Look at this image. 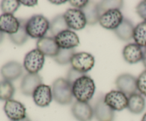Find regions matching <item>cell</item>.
<instances>
[{
  "label": "cell",
  "instance_id": "20",
  "mask_svg": "<svg viewBox=\"0 0 146 121\" xmlns=\"http://www.w3.org/2000/svg\"><path fill=\"white\" fill-rule=\"evenodd\" d=\"M135 26L133 23L128 19L124 18L119 26L113 31L114 34L119 39L124 41H128L132 39L133 36V31Z\"/></svg>",
  "mask_w": 146,
  "mask_h": 121
},
{
  "label": "cell",
  "instance_id": "28",
  "mask_svg": "<svg viewBox=\"0 0 146 121\" xmlns=\"http://www.w3.org/2000/svg\"><path fill=\"white\" fill-rule=\"evenodd\" d=\"M21 5L20 1L17 0H4L1 1L0 8L3 14H13L17 11Z\"/></svg>",
  "mask_w": 146,
  "mask_h": 121
},
{
  "label": "cell",
  "instance_id": "7",
  "mask_svg": "<svg viewBox=\"0 0 146 121\" xmlns=\"http://www.w3.org/2000/svg\"><path fill=\"white\" fill-rule=\"evenodd\" d=\"M63 15L69 28L79 31L85 28L86 26V18L81 9L75 8L68 9Z\"/></svg>",
  "mask_w": 146,
  "mask_h": 121
},
{
  "label": "cell",
  "instance_id": "5",
  "mask_svg": "<svg viewBox=\"0 0 146 121\" xmlns=\"http://www.w3.org/2000/svg\"><path fill=\"white\" fill-rule=\"evenodd\" d=\"M71 68L81 73L91 71L95 64V58L92 54L86 52L76 53L71 60Z\"/></svg>",
  "mask_w": 146,
  "mask_h": 121
},
{
  "label": "cell",
  "instance_id": "8",
  "mask_svg": "<svg viewBox=\"0 0 146 121\" xmlns=\"http://www.w3.org/2000/svg\"><path fill=\"white\" fill-rule=\"evenodd\" d=\"M105 103L114 111H121L128 107V97L118 90H113L104 97Z\"/></svg>",
  "mask_w": 146,
  "mask_h": 121
},
{
  "label": "cell",
  "instance_id": "21",
  "mask_svg": "<svg viewBox=\"0 0 146 121\" xmlns=\"http://www.w3.org/2000/svg\"><path fill=\"white\" fill-rule=\"evenodd\" d=\"M145 108V101L141 93H135L128 96L127 108L131 113L141 114L143 112Z\"/></svg>",
  "mask_w": 146,
  "mask_h": 121
},
{
  "label": "cell",
  "instance_id": "10",
  "mask_svg": "<svg viewBox=\"0 0 146 121\" xmlns=\"http://www.w3.org/2000/svg\"><path fill=\"white\" fill-rule=\"evenodd\" d=\"M57 45L61 49H73L80 44L78 36L71 30H66L54 37Z\"/></svg>",
  "mask_w": 146,
  "mask_h": 121
},
{
  "label": "cell",
  "instance_id": "39",
  "mask_svg": "<svg viewBox=\"0 0 146 121\" xmlns=\"http://www.w3.org/2000/svg\"><path fill=\"white\" fill-rule=\"evenodd\" d=\"M141 121H146V112L143 115L142 119H141Z\"/></svg>",
  "mask_w": 146,
  "mask_h": 121
},
{
  "label": "cell",
  "instance_id": "18",
  "mask_svg": "<svg viewBox=\"0 0 146 121\" xmlns=\"http://www.w3.org/2000/svg\"><path fill=\"white\" fill-rule=\"evenodd\" d=\"M124 60L130 64H135L143 60V51L135 43H131L125 46L123 50Z\"/></svg>",
  "mask_w": 146,
  "mask_h": 121
},
{
  "label": "cell",
  "instance_id": "26",
  "mask_svg": "<svg viewBox=\"0 0 146 121\" xmlns=\"http://www.w3.org/2000/svg\"><path fill=\"white\" fill-rule=\"evenodd\" d=\"M15 93V88L12 83L3 80L0 81V101H7L12 99Z\"/></svg>",
  "mask_w": 146,
  "mask_h": 121
},
{
  "label": "cell",
  "instance_id": "17",
  "mask_svg": "<svg viewBox=\"0 0 146 121\" xmlns=\"http://www.w3.org/2000/svg\"><path fill=\"white\" fill-rule=\"evenodd\" d=\"M20 27L19 19L13 14H2L0 15V31L9 35L14 34Z\"/></svg>",
  "mask_w": 146,
  "mask_h": 121
},
{
  "label": "cell",
  "instance_id": "11",
  "mask_svg": "<svg viewBox=\"0 0 146 121\" xmlns=\"http://www.w3.org/2000/svg\"><path fill=\"white\" fill-rule=\"evenodd\" d=\"M115 85L118 91L125 93L127 96L137 93V78L130 73L120 75L115 80Z\"/></svg>",
  "mask_w": 146,
  "mask_h": 121
},
{
  "label": "cell",
  "instance_id": "3",
  "mask_svg": "<svg viewBox=\"0 0 146 121\" xmlns=\"http://www.w3.org/2000/svg\"><path fill=\"white\" fill-rule=\"evenodd\" d=\"M52 94L54 101L60 105H69L74 99L71 85L63 78H57L53 83Z\"/></svg>",
  "mask_w": 146,
  "mask_h": 121
},
{
  "label": "cell",
  "instance_id": "35",
  "mask_svg": "<svg viewBox=\"0 0 146 121\" xmlns=\"http://www.w3.org/2000/svg\"><path fill=\"white\" fill-rule=\"evenodd\" d=\"M68 1H49L50 3L53 4H57V5H59V4H63L64 3H66Z\"/></svg>",
  "mask_w": 146,
  "mask_h": 121
},
{
  "label": "cell",
  "instance_id": "37",
  "mask_svg": "<svg viewBox=\"0 0 146 121\" xmlns=\"http://www.w3.org/2000/svg\"><path fill=\"white\" fill-rule=\"evenodd\" d=\"M3 40H4V33L0 31V44L2 42Z\"/></svg>",
  "mask_w": 146,
  "mask_h": 121
},
{
  "label": "cell",
  "instance_id": "31",
  "mask_svg": "<svg viewBox=\"0 0 146 121\" xmlns=\"http://www.w3.org/2000/svg\"><path fill=\"white\" fill-rule=\"evenodd\" d=\"M136 13L141 18L146 21V0L142 1L137 5Z\"/></svg>",
  "mask_w": 146,
  "mask_h": 121
},
{
  "label": "cell",
  "instance_id": "38",
  "mask_svg": "<svg viewBox=\"0 0 146 121\" xmlns=\"http://www.w3.org/2000/svg\"><path fill=\"white\" fill-rule=\"evenodd\" d=\"M18 121H31V120L29 119V118H28V116H27L25 118H24V119L20 120H18Z\"/></svg>",
  "mask_w": 146,
  "mask_h": 121
},
{
  "label": "cell",
  "instance_id": "1",
  "mask_svg": "<svg viewBox=\"0 0 146 121\" xmlns=\"http://www.w3.org/2000/svg\"><path fill=\"white\" fill-rule=\"evenodd\" d=\"M74 98L76 101L88 102L92 99L96 91V85L91 76L86 74L76 79L71 84Z\"/></svg>",
  "mask_w": 146,
  "mask_h": 121
},
{
  "label": "cell",
  "instance_id": "24",
  "mask_svg": "<svg viewBox=\"0 0 146 121\" xmlns=\"http://www.w3.org/2000/svg\"><path fill=\"white\" fill-rule=\"evenodd\" d=\"M68 29L70 28H68V25L66 23L63 14H58L50 22L49 30L54 37L59 33Z\"/></svg>",
  "mask_w": 146,
  "mask_h": 121
},
{
  "label": "cell",
  "instance_id": "13",
  "mask_svg": "<svg viewBox=\"0 0 146 121\" xmlns=\"http://www.w3.org/2000/svg\"><path fill=\"white\" fill-rule=\"evenodd\" d=\"M24 68L20 63L15 61H11L6 63L1 66L0 73L4 80L11 82L18 79L22 75Z\"/></svg>",
  "mask_w": 146,
  "mask_h": 121
},
{
  "label": "cell",
  "instance_id": "22",
  "mask_svg": "<svg viewBox=\"0 0 146 121\" xmlns=\"http://www.w3.org/2000/svg\"><path fill=\"white\" fill-rule=\"evenodd\" d=\"M86 18L87 24L95 25L98 22L100 18V12L98 3L93 1H88V4L81 9Z\"/></svg>",
  "mask_w": 146,
  "mask_h": 121
},
{
  "label": "cell",
  "instance_id": "15",
  "mask_svg": "<svg viewBox=\"0 0 146 121\" xmlns=\"http://www.w3.org/2000/svg\"><path fill=\"white\" fill-rule=\"evenodd\" d=\"M42 84V78L38 73H27L23 77L21 82V91L24 95L31 96L36 88Z\"/></svg>",
  "mask_w": 146,
  "mask_h": 121
},
{
  "label": "cell",
  "instance_id": "30",
  "mask_svg": "<svg viewBox=\"0 0 146 121\" xmlns=\"http://www.w3.org/2000/svg\"><path fill=\"white\" fill-rule=\"evenodd\" d=\"M137 88L141 95L146 96V69L137 78Z\"/></svg>",
  "mask_w": 146,
  "mask_h": 121
},
{
  "label": "cell",
  "instance_id": "14",
  "mask_svg": "<svg viewBox=\"0 0 146 121\" xmlns=\"http://www.w3.org/2000/svg\"><path fill=\"white\" fill-rule=\"evenodd\" d=\"M73 116L78 121H90L94 116V108L88 102L76 101L71 107Z\"/></svg>",
  "mask_w": 146,
  "mask_h": 121
},
{
  "label": "cell",
  "instance_id": "29",
  "mask_svg": "<svg viewBox=\"0 0 146 121\" xmlns=\"http://www.w3.org/2000/svg\"><path fill=\"white\" fill-rule=\"evenodd\" d=\"M98 9L100 15L104 11L112 9H121L123 5V1L121 0H114V1H101L98 3Z\"/></svg>",
  "mask_w": 146,
  "mask_h": 121
},
{
  "label": "cell",
  "instance_id": "23",
  "mask_svg": "<svg viewBox=\"0 0 146 121\" xmlns=\"http://www.w3.org/2000/svg\"><path fill=\"white\" fill-rule=\"evenodd\" d=\"M20 27L18 31L14 34L9 35V38L11 42L17 46H21L25 44L29 38V35L27 34L26 30V22L27 20L24 19H19Z\"/></svg>",
  "mask_w": 146,
  "mask_h": 121
},
{
  "label": "cell",
  "instance_id": "36",
  "mask_svg": "<svg viewBox=\"0 0 146 121\" xmlns=\"http://www.w3.org/2000/svg\"><path fill=\"white\" fill-rule=\"evenodd\" d=\"M143 63L144 66L146 68V48H144L143 50Z\"/></svg>",
  "mask_w": 146,
  "mask_h": 121
},
{
  "label": "cell",
  "instance_id": "4",
  "mask_svg": "<svg viewBox=\"0 0 146 121\" xmlns=\"http://www.w3.org/2000/svg\"><path fill=\"white\" fill-rule=\"evenodd\" d=\"M45 63V56L38 49L35 48L26 54L23 66L28 73H38Z\"/></svg>",
  "mask_w": 146,
  "mask_h": 121
},
{
  "label": "cell",
  "instance_id": "6",
  "mask_svg": "<svg viewBox=\"0 0 146 121\" xmlns=\"http://www.w3.org/2000/svg\"><path fill=\"white\" fill-rule=\"evenodd\" d=\"M124 19L123 15L119 9H112L104 11L100 15L98 23L103 28L114 30L119 26Z\"/></svg>",
  "mask_w": 146,
  "mask_h": 121
},
{
  "label": "cell",
  "instance_id": "32",
  "mask_svg": "<svg viewBox=\"0 0 146 121\" xmlns=\"http://www.w3.org/2000/svg\"><path fill=\"white\" fill-rule=\"evenodd\" d=\"M84 73H81L78 72L77 71L74 70V68H71L68 71V73H67V78L66 80L70 83V84H72V83L75 81L76 79H77L78 78H79L81 75H82Z\"/></svg>",
  "mask_w": 146,
  "mask_h": 121
},
{
  "label": "cell",
  "instance_id": "19",
  "mask_svg": "<svg viewBox=\"0 0 146 121\" xmlns=\"http://www.w3.org/2000/svg\"><path fill=\"white\" fill-rule=\"evenodd\" d=\"M94 112L98 121H113L114 119V110L105 103L103 97L98 98L96 102Z\"/></svg>",
  "mask_w": 146,
  "mask_h": 121
},
{
  "label": "cell",
  "instance_id": "27",
  "mask_svg": "<svg viewBox=\"0 0 146 121\" xmlns=\"http://www.w3.org/2000/svg\"><path fill=\"white\" fill-rule=\"evenodd\" d=\"M76 54V50L73 49H61L60 48L58 54L54 58V61L59 65H67L71 63V58Z\"/></svg>",
  "mask_w": 146,
  "mask_h": 121
},
{
  "label": "cell",
  "instance_id": "34",
  "mask_svg": "<svg viewBox=\"0 0 146 121\" xmlns=\"http://www.w3.org/2000/svg\"><path fill=\"white\" fill-rule=\"evenodd\" d=\"M21 4H23L24 6H27V7H34V6L37 5L38 4V1H34V0H31V1H20Z\"/></svg>",
  "mask_w": 146,
  "mask_h": 121
},
{
  "label": "cell",
  "instance_id": "25",
  "mask_svg": "<svg viewBox=\"0 0 146 121\" xmlns=\"http://www.w3.org/2000/svg\"><path fill=\"white\" fill-rule=\"evenodd\" d=\"M133 38L141 48H146V21H142L135 26Z\"/></svg>",
  "mask_w": 146,
  "mask_h": 121
},
{
  "label": "cell",
  "instance_id": "16",
  "mask_svg": "<svg viewBox=\"0 0 146 121\" xmlns=\"http://www.w3.org/2000/svg\"><path fill=\"white\" fill-rule=\"evenodd\" d=\"M36 48L44 56L52 58H54L58 54L60 50L55 38L49 36H44V38L38 39L36 42Z\"/></svg>",
  "mask_w": 146,
  "mask_h": 121
},
{
  "label": "cell",
  "instance_id": "2",
  "mask_svg": "<svg viewBox=\"0 0 146 121\" xmlns=\"http://www.w3.org/2000/svg\"><path fill=\"white\" fill-rule=\"evenodd\" d=\"M49 28L50 21L41 14L32 16L26 22L27 34L32 38L40 39L44 38Z\"/></svg>",
  "mask_w": 146,
  "mask_h": 121
},
{
  "label": "cell",
  "instance_id": "33",
  "mask_svg": "<svg viewBox=\"0 0 146 121\" xmlns=\"http://www.w3.org/2000/svg\"><path fill=\"white\" fill-rule=\"evenodd\" d=\"M88 1L87 0H71L68 1L71 6L75 7V9H84L86 6L88 4Z\"/></svg>",
  "mask_w": 146,
  "mask_h": 121
},
{
  "label": "cell",
  "instance_id": "9",
  "mask_svg": "<svg viewBox=\"0 0 146 121\" xmlns=\"http://www.w3.org/2000/svg\"><path fill=\"white\" fill-rule=\"evenodd\" d=\"M4 111L11 121H18L27 117V110L24 104L13 99L6 101Z\"/></svg>",
  "mask_w": 146,
  "mask_h": 121
},
{
  "label": "cell",
  "instance_id": "12",
  "mask_svg": "<svg viewBox=\"0 0 146 121\" xmlns=\"http://www.w3.org/2000/svg\"><path fill=\"white\" fill-rule=\"evenodd\" d=\"M32 98L37 106L41 108L48 106L53 99L52 88L46 84H41L34 91Z\"/></svg>",
  "mask_w": 146,
  "mask_h": 121
}]
</instances>
